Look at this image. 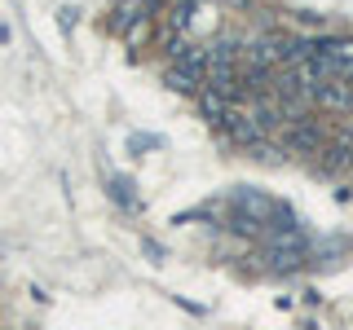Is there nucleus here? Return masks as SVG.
Listing matches in <instances>:
<instances>
[{
    "mask_svg": "<svg viewBox=\"0 0 353 330\" xmlns=\"http://www.w3.org/2000/svg\"><path fill=\"white\" fill-rule=\"evenodd\" d=\"M234 207L243 220H252V225H265V220H279V216H292L287 207H279L274 198H265L261 190H234Z\"/></svg>",
    "mask_w": 353,
    "mask_h": 330,
    "instance_id": "nucleus-1",
    "label": "nucleus"
},
{
    "mask_svg": "<svg viewBox=\"0 0 353 330\" xmlns=\"http://www.w3.org/2000/svg\"><path fill=\"white\" fill-rule=\"evenodd\" d=\"M309 102L327 106V110H353V80H331V84H318V93Z\"/></svg>",
    "mask_w": 353,
    "mask_h": 330,
    "instance_id": "nucleus-3",
    "label": "nucleus"
},
{
    "mask_svg": "<svg viewBox=\"0 0 353 330\" xmlns=\"http://www.w3.org/2000/svg\"><path fill=\"white\" fill-rule=\"evenodd\" d=\"M327 146V132L314 124V119H301V124H287L283 128V150H296V154H323Z\"/></svg>",
    "mask_w": 353,
    "mask_h": 330,
    "instance_id": "nucleus-2",
    "label": "nucleus"
},
{
    "mask_svg": "<svg viewBox=\"0 0 353 330\" xmlns=\"http://www.w3.org/2000/svg\"><path fill=\"white\" fill-rule=\"evenodd\" d=\"M110 194H115V203H124V207H137V198H132V185L124 181V176H115V181H110Z\"/></svg>",
    "mask_w": 353,
    "mask_h": 330,
    "instance_id": "nucleus-6",
    "label": "nucleus"
},
{
    "mask_svg": "<svg viewBox=\"0 0 353 330\" xmlns=\"http://www.w3.org/2000/svg\"><path fill=\"white\" fill-rule=\"evenodd\" d=\"M168 88H176V93H199L203 80H194L190 71H176V66H168Z\"/></svg>",
    "mask_w": 353,
    "mask_h": 330,
    "instance_id": "nucleus-5",
    "label": "nucleus"
},
{
    "mask_svg": "<svg viewBox=\"0 0 353 330\" xmlns=\"http://www.w3.org/2000/svg\"><path fill=\"white\" fill-rule=\"evenodd\" d=\"M199 106H203V115H208V124H225V115H230V106H234V97H221V93H212V88H203L199 93Z\"/></svg>",
    "mask_w": 353,
    "mask_h": 330,
    "instance_id": "nucleus-4",
    "label": "nucleus"
}]
</instances>
